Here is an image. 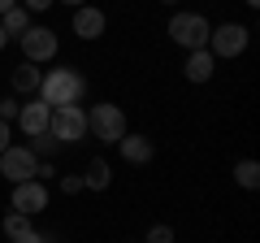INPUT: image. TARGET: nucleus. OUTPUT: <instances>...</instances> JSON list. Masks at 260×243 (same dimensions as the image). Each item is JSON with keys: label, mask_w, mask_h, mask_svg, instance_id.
Returning a JSON list of instances; mask_svg holds the SVG:
<instances>
[{"label": "nucleus", "mask_w": 260, "mask_h": 243, "mask_svg": "<svg viewBox=\"0 0 260 243\" xmlns=\"http://www.w3.org/2000/svg\"><path fill=\"white\" fill-rule=\"evenodd\" d=\"M39 100L48 104V109H61V104H78L87 96V78L78 74L74 66H61V70H44V78H39Z\"/></svg>", "instance_id": "f257e3e1"}, {"label": "nucleus", "mask_w": 260, "mask_h": 243, "mask_svg": "<svg viewBox=\"0 0 260 243\" xmlns=\"http://www.w3.org/2000/svg\"><path fill=\"white\" fill-rule=\"evenodd\" d=\"M208 31H213V22H208L204 13L178 9L174 18H169V39H174L178 48H186V52H200V48H208Z\"/></svg>", "instance_id": "f03ea898"}, {"label": "nucleus", "mask_w": 260, "mask_h": 243, "mask_svg": "<svg viewBox=\"0 0 260 243\" xmlns=\"http://www.w3.org/2000/svg\"><path fill=\"white\" fill-rule=\"evenodd\" d=\"M251 44V31L243 26V22H221V26L208 31V52H213V61H234V56H243Z\"/></svg>", "instance_id": "7ed1b4c3"}, {"label": "nucleus", "mask_w": 260, "mask_h": 243, "mask_svg": "<svg viewBox=\"0 0 260 243\" xmlns=\"http://www.w3.org/2000/svg\"><path fill=\"white\" fill-rule=\"evenodd\" d=\"M87 135H95L100 143H117L121 135H126V113H121V104H95V109H87Z\"/></svg>", "instance_id": "20e7f679"}, {"label": "nucleus", "mask_w": 260, "mask_h": 243, "mask_svg": "<svg viewBox=\"0 0 260 243\" xmlns=\"http://www.w3.org/2000/svg\"><path fill=\"white\" fill-rule=\"evenodd\" d=\"M48 135H52L56 143L87 139V109H83V104H61V109H52V117H48Z\"/></svg>", "instance_id": "39448f33"}, {"label": "nucleus", "mask_w": 260, "mask_h": 243, "mask_svg": "<svg viewBox=\"0 0 260 243\" xmlns=\"http://www.w3.org/2000/svg\"><path fill=\"white\" fill-rule=\"evenodd\" d=\"M18 48H22V61L48 66V61L61 52V35H56L52 26H30L26 35H18Z\"/></svg>", "instance_id": "423d86ee"}, {"label": "nucleus", "mask_w": 260, "mask_h": 243, "mask_svg": "<svg viewBox=\"0 0 260 243\" xmlns=\"http://www.w3.org/2000/svg\"><path fill=\"white\" fill-rule=\"evenodd\" d=\"M48 200H52L48 183H39V178H26V183H13L9 208H13V213H26V217H39V213L48 208Z\"/></svg>", "instance_id": "0eeeda50"}, {"label": "nucleus", "mask_w": 260, "mask_h": 243, "mask_svg": "<svg viewBox=\"0 0 260 243\" xmlns=\"http://www.w3.org/2000/svg\"><path fill=\"white\" fill-rule=\"evenodd\" d=\"M35 169H39V157L26 143H9V148L0 152V174L9 178V183H26V178H35Z\"/></svg>", "instance_id": "6e6552de"}, {"label": "nucleus", "mask_w": 260, "mask_h": 243, "mask_svg": "<svg viewBox=\"0 0 260 243\" xmlns=\"http://www.w3.org/2000/svg\"><path fill=\"white\" fill-rule=\"evenodd\" d=\"M48 117H52V109H48L39 96H30V100L18 109V131L26 135V139H35V135H44V131H48Z\"/></svg>", "instance_id": "1a4fd4ad"}, {"label": "nucleus", "mask_w": 260, "mask_h": 243, "mask_svg": "<svg viewBox=\"0 0 260 243\" xmlns=\"http://www.w3.org/2000/svg\"><path fill=\"white\" fill-rule=\"evenodd\" d=\"M104 26H109V18H104V9H95V5H78L74 9V35L78 39H100L104 35Z\"/></svg>", "instance_id": "9d476101"}, {"label": "nucleus", "mask_w": 260, "mask_h": 243, "mask_svg": "<svg viewBox=\"0 0 260 243\" xmlns=\"http://www.w3.org/2000/svg\"><path fill=\"white\" fill-rule=\"evenodd\" d=\"M113 148H117V152H121V161H130V165H148V161L156 157V148H152L148 135H130V131L121 135Z\"/></svg>", "instance_id": "9b49d317"}, {"label": "nucleus", "mask_w": 260, "mask_h": 243, "mask_svg": "<svg viewBox=\"0 0 260 243\" xmlns=\"http://www.w3.org/2000/svg\"><path fill=\"white\" fill-rule=\"evenodd\" d=\"M39 78H44V70L35 66V61H18L13 66V74H9V87H13V96H35L39 92Z\"/></svg>", "instance_id": "f8f14e48"}, {"label": "nucleus", "mask_w": 260, "mask_h": 243, "mask_svg": "<svg viewBox=\"0 0 260 243\" xmlns=\"http://www.w3.org/2000/svg\"><path fill=\"white\" fill-rule=\"evenodd\" d=\"M213 70H217V61H213V52H208V48L186 52V66H182L186 83H208V78H213Z\"/></svg>", "instance_id": "ddd939ff"}, {"label": "nucleus", "mask_w": 260, "mask_h": 243, "mask_svg": "<svg viewBox=\"0 0 260 243\" xmlns=\"http://www.w3.org/2000/svg\"><path fill=\"white\" fill-rule=\"evenodd\" d=\"M109 183H113L109 161H100V157H95L91 165H87V174H83V191H109Z\"/></svg>", "instance_id": "4468645a"}, {"label": "nucleus", "mask_w": 260, "mask_h": 243, "mask_svg": "<svg viewBox=\"0 0 260 243\" xmlns=\"http://www.w3.org/2000/svg\"><path fill=\"white\" fill-rule=\"evenodd\" d=\"M0 26H5V35H9V39H18V35H26V31L35 26V22H30V13L22 9V5H13V9L5 13V18H0Z\"/></svg>", "instance_id": "2eb2a0df"}, {"label": "nucleus", "mask_w": 260, "mask_h": 243, "mask_svg": "<svg viewBox=\"0 0 260 243\" xmlns=\"http://www.w3.org/2000/svg\"><path fill=\"white\" fill-rule=\"evenodd\" d=\"M0 230H5V239H22V234H30V230H35V226H30V217L26 213H13V208H9V213H5V222H0Z\"/></svg>", "instance_id": "dca6fc26"}, {"label": "nucleus", "mask_w": 260, "mask_h": 243, "mask_svg": "<svg viewBox=\"0 0 260 243\" xmlns=\"http://www.w3.org/2000/svg\"><path fill=\"white\" fill-rule=\"evenodd\" d=\"M234 183H239V187H247V191H256L260 187V165L251 157H243L239 165H234Z\"/></svg>", "instance_id": "f3484780"}, {"label": "nucleus", "mask_w": 260, "mask_h": 243, "mask_svg": "<svg viewBox=\"0 0 260 243\" xmlns=\"http://www.w3.org/2000/svg\"><path fill=\"white\" fill-rule=\"evenodd\" d=\"M26 148H30V152H35V157H39V161H48V157H52V152H56V148H61V143H56V139H52V135H48V131H44V135H35V139H30V143H26Z\"/></svg>", "instance_id": "a211bd4d"}, {"label": "nucleus", "mask_w": 260, "mask_h": 243, "mask_svg": "<svg viewBox=\"0 0 260 243\" xmlns=\"http://www.w3.org/2000/svg\"><path fill=\"white\" fill-rule=\"evenodd\" d=\"M18 109H22L18 96H5V100H0V122H9V126H13V122H18Z\"/></svg>", "instance_id": "6ab92c4d"}, {"label": "nucleus", "mask_w": 260, "mask_h": 243, "mask_svg": "<svg viewBox=\"0 0 260 243\" xmlns=\"http://www.w3.org/2000/svg\"><path fill=\"white\" fill-rule=\"evenodd\" d=\"M143 243H174V230H169V226H152V230L143 234Z\"/></svg>", "instance_id": "aec40b11"}, {"label": "nucleus", "mask_w": 260, "mask_h": 243, "mask_svg": "<svg viewBox=\"0 0 260 243\" xmlns=\"http://www.w3.org/2000/svg\"><path fill=\"white\" fill-rule=\"evenodd\" d=\"M61 191L65 196H78L83 191V174H61Z\"/></svg>", "instance_id": "412c9836"}, {"label": "nucleus", "mask_w": 260, "mask_h": 243, "mask_svg": "<svg viewBox=\"0 0 260 243\" xmlns=\"http://www.w3.org/2000/svg\"><path fill=\"white\" fill-rule=\"evenodd\" d=\"M18 5H22V9L30 13V18H35V13H48V9L56 5V0H18Z\"/></svg>", "instance_id": "4be33fe9"}, {"label": "nucleus", "mask_w": 260, "mask_h": 243, "mask_svg": "<svg viewBox=\"0 0 260 243\" xmlns=\"http://www.w3.org/2000/svg\"><path fill=\"white\" fill-rule=\"evenodd\" d=\"M35 178H39V183H48V178H56V165H52V161H39Z\"/></svg>", "instance_id": "5701e85b"}, {"label": "nucleus", "mask_w": 260, "mask_h": 243, "mask_svg": "<svg viewBox=\"0 0 260 243\" xmlns=\"http://www.w3.org/2000/svg\"><path fill=\"white\" fill-rule=\"evenodd\" d=\"M9 143H13V126H9V122H0V152L9 148Z\"/></svg>", "instance_id": "b1692460"}, {"label": "nucleus", "mask_w": 260, "mask_h": 243, "mask_svg": "<svg viewBox=\"0 0 260 243\" xmlns=\"http://www.w3.org/2000/svg\"><path fill=\"white\" fill-rule=\"evenodd\" d=\"M13 243H48V239H44L39 230H30V234H22V239H13Z\"/></svg>", "instance_id": "393cba45"}, {"label": "nucleus", "mask_w": 260, "mask_h": 243, "mask_svg": "<svg viewBox=\"0 0 260 243\" xmlns=\"http://www.w3.org/2000/svg\"><path fill=\"white\" fill-rule=\"evenodd\" d=\"M13 5H18V0H0V18H5V13H9Z\"/></svg>", "instance_id": "a878e982"}, {"label": "nucleus", "mask_w": 260, "mask_h": 243, "mask_svg": "<svg viewBox=\"0 0 260 243\" xmlns=\"http://www.w3.org/2000/svg\"><path fill=\"white\" fill-rule=\"evenodd\" d=\"M9 44H13V39L5 35V26H0V52H5V48H9Z\"/></svg>", "instance_id": "bb28decb"}, {"label": "nucleus", "mask_w": 260, "mask_h": 243, "mask_svg": "<svg viewBox=\"0 0 260 243\" xmlns=\"http://www.w3.org/2000/svg\"><path fill=\"white\" fill-rule=\"evenodd\" d=\"M61 5H74V9H78V5H87V0H61Z\"/></svg>", "instance_id": "cd10ccee"}, {"label": "nucleus", "mask_w": 260, "mask_h": 243, "mask_svg": "<svg viewBox=\"0 0 260 243\" xmlns=\"http://www.w3.org/2000/svg\"><path fill=\"white\" fill-rule=\"evenodd\" d=\"M243 5H247V9H256V5H260V0H243Z\"/></svg>", "instance_id": "c85d7f7f"}, {"label": "nucleus", "mask_w": 260, "mask_h": 243, "mask_svg": "<svg viewBox=\"0 0 260 243\" xmlns=\"http://www.w3.org/2000/svg\"><path fill=\"white\" fill-rule=\"evenodd\" d=\"M160 5H178V0H160Z\"/></svg>", "instance_id": "c756f323"}]
</instances>
